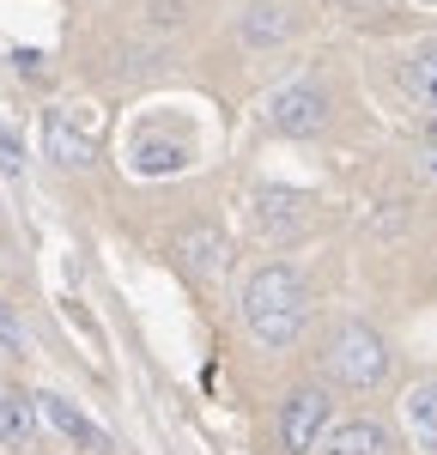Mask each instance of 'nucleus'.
<instances>
[{
	"label": "nucleus",
	"instance_id": "obj_1",
	"mask_svg": "<svg viewBox=\"0 0 437 455\" xmlns=\"http://www.w3.org/2000/svg\"><path fill=\"white\" fill-rule=\"evenodd\" d=\"M304 315H310V298H304V280L291 267H261L243 291V322L261 347H291Z\"/></svg>",
	"mask_w": 437,
	"mask_h": 455
},
{
	"label": "nucleus",
	"instance_id": "obj_2",
	"mask_svg": "<svg viewBox=\"0 0 437 455\" xmlns=\"http://www.w3.org/2000/svg\"><path fill=\"white\" fill-rule=\"evenodd\" d=\"M328 377L346 388H370L389 377V347H383V334L377 328H364V322H346L334 340H328Z\"/></svg>",
	"mask_w": 437,
	"mask_h": 455
},
{
	"label": "nucleus",
	"instance_id": "obj_3",
	"mask_svg": "<svg viewBox=\"0 0 437 455\" xmlns=\"http://www.w3.org/2000/svg\"><path fill=\"white\" fill-rule=\"evenodd\" d=\"M328 431V395L322 388H291L286 407H280V443L291 455H310Z\"/></svg>",
	"mask_w": 437,
	"mask_h": 455
},
{
	"label": "nucleus",
	"instance_id": "obj_4",
	"mask_svg": "<svg viewBox=\"0 0 437 455\" xmlns=\"http://www.w3.org/2000/svg\"><path fill=\"white\" fill-rule=\"evenodd\" d=\"M267 122L280 128V134H316L328 122V98H322V85H280L274 98H267Z\"/></svg>",
	"mask_w": 437,
	"mask_h": 455
},
{
	"label": "nucleus",
	"instance_id": "obj_5",
	"mask_svg": "<svg viewBox=\"0 0 437 455\" xmlns=\"http://www.w3.org/2000/svg\"><path fill=\"white\" fill-rule=\"evenodd\" d=\"M255 225L267 237H291L304 225V195H291V188H255Z\"/></svg>",
	"mask_w": 437,
	"mask_h": 455
},
{
	"label": "nucleus",
	"instance_id": "obj_6",
	"mask_svg": "<svg viewBox=\"0 0 437 455\" xmlns=\"http://www.w3.org/2000/svg\"><path fill=\"white\" fill-rule=\"evenodd\" d=\"M36 401H43L36 413L55 425V431H61L68 443H79V450H109V437H104V431H98L91 419H85V413H79L73 401H61V395H36Z\"/></svg>",
	"mask_w": 437,
	"mask_h": 455
},
{
	"label": "nucleus",
	"instance_id": "obj_7",
	"mask_svg": "<svg viewBox=\"0 0 437 455\" xmlns=\"http://www.w3.org/2000/svg\"><path fill=\"white\" fill-rule=\"evenodd\" d=\"M43 146H49V158H55V164H68V171L91 164V134H85V128H73L68 109H55V116L43 122Z\"/></svg>",
	"mask_w": 437,
	"mask_h": 455
},
{
	"label": "nucleus",
	"instance_id": "obj_8",
	"mask_svg": "<svg viewBox=\"0 0 437 455\" xmlns=\"http://www.w3.org/2000/svg\"><path fill=\"white\" fill-rule=\"evenodd\" d=\"M322 455H389V431L370 419H346L322 437Z\"/></svg>",
	"mask_w": 437,
	"mask_h": 455
},
{
	"label": "nucleus",
	"instance_id": "obj_9",
	"mask_svg": "<svg viewBox=\"0 0 437 455\" xmlns=\"http://www.w3.org/2000/svg\"><path fill=\"white\" fill-rule=\"evenodd\" d=\"M177 255H182V267H188V274H201V280H213L218 267H225V237H218L213 225H201V231H182Z\"/></svg>",
	"mask_w": 437,
	"mask_h": 455
},
{
	"label": "nucleus",
	"instance_id": "obj_10",
	"mask_svg": "<svg viewBox=\"0 0 437 455\" xmlns=\"http://www.w3.org/2000/svg\"><path fill=\"white\" fill-rule=\"evenodd\" d=\"M31 437H36V401L0 395V443H6V450H25Z\"/></svg>",
	"mask_w": 437,
	"mask_h": 455
},
{
	"label": "nucleus",
	"instance_id": "obj_11",
	"mask_svg": "<svg viewBox=\"0 0 437 455\" xmlns=\"http://www.w3.org/2000/svg\"><path fill=\"white\" fill-rule=\"evenodd\" d=\"M407 431L419 437V450L437 455V383H419L407 395Z\"/></svg>",
	"mask_w": 437,
	"mask_h": 455
},
{
	"label": "nucleus",
	"instance_id": "obj_12",
	"mask_svg": "<svg viewBox=\"0 0 437 455\" xmlns=\"http://www.w3.org/2000/svg\"><path fill=\"white\" fill-rule=\"evenodd\" d=\"M188 164V146L182 140H134V171L140 176H164V171H182Z\"/></svg>",
	"mask_w": 437,
	"mask_h": 455
},
{
	"label": "nucleus",
	"instance_id": "obj_13",
	"mask_svg": "<svg viewBox=\"0 0 437 455\" xmlns=\"http://www.w3.org/2000/svg\"><path fill=\"white\" fill-rule=\"evenodd\" d=\"M401 79H407V92H413L425 109H437V43H425V49L407 61V73H401Z\"/></svg>",
	"mask_w": 437,
	"mask_h": 455
},
{
	"label": "nucleus",
	"instance_id": "obj_14",
	"mask_svg": "<svg viewBox=\"0 0 437 455\" xmlns=\"http://www.w3.org/2000/svg\"><path fill=\"white\" fill-rule=\"evenodd\" d=\"M243 36H250V43H274V36H286V12H280V6H255L250 19H243Z\"/></svg>",
	"mask_w": 437,
	"mask_h": 455
},
{
	"label": "nucleus",
	"instance_id": "obj_15",
	"mask_svg": "<svg viewBox=\"0 0 437 455\" xmlns=\"http://www.w3.org/2000/svg\"><path fill=\"white\" fill-rule=\"evenodd\" d=\"M0 171H6V176H19V140H12L6 128H0Z\"/></svg>",
	"mask_w": 437,
	"mask_h": 455
},
{
	"label": "nucleus",
	"instance_id": "obj_16",
	"mask_svg": "<svg viewBox=\"0 0 437 455\" xmlns=\"http://www.w3.org/2000/svg\"><path fill=\"white\" fill-rule=\"evenodd\" d=\"M0 340H6V347H19V328H12V315L0 310Z\"/></svg>",
	"mask_w": 437,
	"mask_h": 455
},
{
	"label": "nucleus",
	"instance_id": "obj_17",
	"mask_svg": "<svg viewBox=\"0 0 437 455\" xmlns=\"http://www.w3.org/2000/svg\"><path fill=\"white\" fill-rule=\"evenodd\" d=\"M419 171H425V176H437V134H432V146H425V158H419Z\"/></svg>",
	"mask_w": 437,
	"mask_h": 455
}]
</instances>
